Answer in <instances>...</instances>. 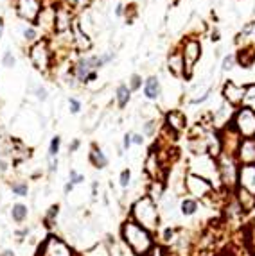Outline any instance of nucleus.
<instances>
[{
    "label": "nucleus",
    "instance_id": "6ab92c4d",
    "mask_svg": "<svg viewBox=\"0 0 255 256\" xmlns=\"http://www.w3.org/2000/svg\"><path fill=\"white\" fill-rule=\"evenodd\" d=\"M255 61V47L246 45V47H239V50L235 52V63L243 68H250Z\"/></svg>",
    "mask_w": 255,
    "mask_h": 256
},
{
    "label": "nucleus",
    "instance_id": "ddd939ff",
    "mask_svg": "<svg viewBox=\"0 0 255 256\" xmlns=\"http://www.w3.org/2000/svg\"><path fill=\"white\" fill-rule=\"evenodd\" d=\"M237 188L250 193L252 197H255V165H243V167H239Z\"/></svg>",
    "mask_w": 255,
    "mask_h": 256
},
{
    "label": "nucleus",
    "instance_id": "de8ad7c7",
    "mask_svg": "<svg viewBox=\"0 0 255 256\" xmlns=\"http://www.w3.org/2000/svg\"><path fill=\"white\" fill-rule=\"evenodd\" d=\"M72 190H74V185L70 183V181H68V183L65 185V193H70V192H72Z\"/></svg>",
    "mask_w": 255,
    "mask_h": 256
},
{
    "label": "nucleus",
    "instance_id": "49530a36",
    "mask_svg": "<svg viewBox=\"0 0 255 256\" xmlns=\"http://www.w3.org/2000/svg\"><path fill=\"white\" fill-rule=\"evenodd\" d=\"M126 7H124V4H117L115 5V15L117 16H122V15H126Z\"/></svg>",
    "mask_w": 255,
    "mask_h": 256
},
{
    "label": "nucleus",
    "instance_id": "09e8293b",
    "mask_svg": "<svg viewBox=\"0 0 255 256\" xmlns=\"http://www.w3.org/2000/svg\"><path fill=\"white\" fill-rule=\"evenodd\" d=\"M210 40H212V42H218V40H219V32L218 31H212V38H210Z\"/></svg>",
    "mask_w": 255,
    "mask_h": 256
},
{
    "label": "nucleus",
    "instance_id": "20e7f679",
    "mask_svg": "<svg viewBox=\"0 0 255 256\" xmlns=\"http://www.w3.org/2000/svg\"><path fill=\"white\" fill-rule=\"evenodd\" d=\"M29 59L38 72L49 73L52 67V48L47 38H42L29 47Z\"/></svg>",
    "mask_w": 255,
    "mask_h": 256
},
{
    "label": "nucleus",
    "instance_id": "b1692460",
    "mask_svg": "<svg viewBox=\"0 0 255 256\" xmlns=\"http://www.w3.org/2000/svg\"><path fill=\"white\" fill-rule=\"evenodd\" d=\"M198 201L193 197H185L182 199V203H180V213L183 215V217H193L196 211H198Z\"/></svg>",
    "mask_w": 255,
    "mask_h": 256
},
{
    "label": "nucleus",
    "instance_id": "bb28decb",
    "mask_svg": "<svg viewBox=\"0 0 255 256\" xmlns=\"http://www.w3.org/2000/svg\"><path fill=\"white\" fill-rule=\"evenodd\" d=\"M81 256H112V249L104 242H99L94 247H90L85 253H81Z\"/></svg>",
    "mask_w": 255,
    "mask_h": 256
},
{
    "label": "nucleus",
    "instance_id": "473e14b6",
    "mask_svg": "<svg viewBox=\"0 0 255 256\" xmlns=\"http://www.w3.org/2000/svg\"><path fill=\"white\" fill-rule=\"evenodd\" d=\"M128 88L131 90V92H137V90L142 88V75H139V73H133L130 77V81H128Z\"/></svg>",
    "mask_w": 255,
    "mask_h": 256
},
{
    "label": "nucleus",
    "instance_id": "9d476101",
    "mask_svg": "<svg viewBox=\"0 0 255 256\" xmlns=\"http://www.w3.org/2000/svg\"><path fill=\"white\" fill-rule=\"evenodd\" d=\"M38 256H76V255H74L72 247L68 246L61 236L49 235L47 238L43 240Z\"/></svg>",
    "mask_w": 255,
    "mask_h": 256
},
{
    "label": "nucleus",
    "instance_id": "3c124183",
    "mask_svg": "<svg viewBox=\"0 0 255 256\" xmlns=\"http://www.w3.org/2000/svg\"><path fill=\"white\" fill-rule=\"evenodd\" d=\"M254 40H255V32H254Z\"/></svg>",
    "mask_w": 255,
    "mask_h": 256
},
{
    "label": "nucleus",
    "instance_id": "7c9ffc66",
    "mask_svg": "<svg viewBox=\"0 0 255 256\" xmlns=\"http://www.w3.org/2000/svg\"><path fill=\"white\" fill-rule=\"evenodd\" d=\"M63 4H67L72 11H83L85 7H88L90 0H63Z\"/></svg>",
    "mask_w": 255,
    "mask_h": 256
},
{
    "label": "nucleus",
    "instance_id": "0eeeda50",
    "mask_svg": "<svg viewBox=\"0 0 255 256\" xmlns=\"http://www.w3.org/2000/svg\"><path fill=\"white\" fill-rule=\"evenodd\" d=\"M180 52L183 56V65H185V79H191L194 72V67L201 58V42L198 38L189 36L182 42V48Z\"/></svg>",
    "mask_w": 255,
    "mask_h": 256
},
{
    "label": "nucleus",
    "instance_id": "f03ea898",
    "mask_svg": "<svg viewBox=\"0 0 255 256\" xmlns=\"http://www.w3.org/2000/svg\"><path fill=\"white\" fill-rule=\"evenodd\" d=\"M130 219L135 220L137 224H141L142 228H146L147 231H156L160 226V211L158 206L151 197L142 195L141 199H137L130 211Z\"/></svg>",
    "mask_w": 255,
    "mask_h": 256
},
{
    "label": "nucleus",
    "instance_id": "a19ab883",
    "mask_svg": "<svg viewBox=\"0 0 255 256\" xmlns=\"http://www.w3.org/2000/svg\"><path fill=\"white\" fill-rule=\"evenodd\" d=\"M34 93H36V99L38 100H47V97H49V93H47V90L43 88V86H36V90H34Z\"/></svg>",
    "mask_w": 255,
    "mask_h": 256
},
{
    "label": "nucleus",
    "instance_id": "4468645a",
    "mask_svg": "<svg viewBox=\"0 0 255 256\" xmlns=\"http://www.w3.org/2000/svg\"><path fill=\"white\" fill-rule=\"evenodd\" d=\"M235 160L243 165H255V140H241L239 149L235 152Z\"/></svg>",
    "mask_w": 255,
    "mask_h": 256
},
{
    "label": "nucleus",
    "instance_id": "c85d7f7f",
    "mask_svg": "<svg viewBox=\"0 0 255 256\" xmlns=\"http://www.w3.org/2000/svg\"><path fill=\"white\" fill-rule=\"evenodd\" d=\"M11 192L18 195V197H27V193H29V185L26 181H16V183L11 185Z\"/></svg>",
    "mask_w": 255,
    "mask_h": 256
},
{
    "label": "nucleus",
    "instance_id": "c03bdc74",
    "mask_svg": "<svg viewBox=\"0 0 255 256\" xmlns=\"http://www.w3.org/2000/svg\"><path fill=\"white\" fill-rule=\"evenodd\" d=\"M57 170V158H49V172L54 174Z\"/></svg>",
    "mask_w": 255,
    "mask_h": 256
},
{
    "label": "nucleus",
    "instance_id": "37998d69",
    "mask_svg": "<svg viewBox=\"0 0 255 256\" xmlns=\"http://www.w3.org/2000/svg\"><path fill=\"white\" fill-rule=\"evenodd\" d=\"M131 143H133V141H131V133H126L124 140H122V149H124V151H130Z\"/></svg>",
    "mask_w": 255,
    "mask_h": 256
},
{
    "label": "nucleus",
    "instance_id": "f257e3e1",
    "mask_svg": "<svg viewBox=\"0 0 255 256\" xmlns=\"http://www.w3.org/2000/svg\"><path fill=\"white\" fill-rule=\"evenodd\" d=\"M120 236L135 256H149L155 247V238L151 231H147L146 228H142L131 219L124 220V224L120 226Z\"/></svg>",
    "mask_w": 255,
    "mask_h": 256
},
{
    "label": "nucleus",
    "instance_id": "4c0bfd02",
    "mask_svg": "<svg viewBox=\"0 0 255 256\" xmlns=\"http://www.w3.org/2000/svg\"><path fill=\"white\" fill-rule=\"evenodd\" d=\"M68 110H70V113L78 115L79 111H81V102H79L76 97H70V99H68Z\"/></svg>",
    "mask_w": 255,
    "mask_h": 256
},
{
    "label": "nucleus",
    "instance_id": "6e6552de",
    "mask_svg": "<svg viewBox=\"0 0 255 256\" xmlns=\"http://www.w3.org/2000/svg\"><path fill=\"white\" fill-rule=\"evenodd\" d=\"M185 192L189 193V195H193V199H207L210 193L214 192V186L212 183L208 181V179L201 178V176H196V174L189 172L187 176H185Z\"/></svg>",
    "mask_w": 255,
    "mask_h": 256
},
{
    "label": "nucleus",
    "instance_id": "7ed1b4c3",
    "mask_svg": "<svg viewBox=\"0 0 255 256\" xmlns=\"http://www.w3.org/2000/svg\"><path fill=\"white\" fill-rule=\"evenodd\" d=\"M113 58L115 52H104L101 56H83V58L78 59V63L74 65L72 75L81 84L94 83L95 79H97V70L101 67H104L106 63H110Z\"/></svg>",
    "mask_w": 255,
    "mask_h": 256
},
{
    "label": "nucleus",
    "instance_id": "39448f33",
    "mask_svg": "<svg viewBox=\"0 0 255 256\" xmlns=\"http://www.w3.org/2000/svg\"><path fill=\"white\" fill-rule=\"evenodd\" d=\"M218 162V178L225 188L232 192L237 188V178H239V163L234 156H221L216 160Z\"/></svg>",
    "mask_w": 255,
    "mask_h": 256
},
{
    "label": "nucleus",
    "instance_id": "58836bf2",
    "mask_svg": "<svg viewBox=\"0 0 255 256\" xmlns=\"http://www.w3.org/2000/svg\"><path fill=\"white\" fill-rule=\"evenodd\" d=\"M2 63H4V67H7V68H11V67H15V63H16V59H15V56H13V52H7L4 54V58H2Z\"/></svg>",
    "mask_w": 255,
    "mask_h": 256
},
{
    "label": "nucleus",
    "instance_id": "a211bd4d",
    "mask_svg": "<svg viewBox=\"0 0 255 256\" xmlns=\"http://www.w3.org/2000/svg\"><path fill=\"white\" fill-rule=\"evenodd\" d=\"M144 95L146 99L149 100H158L162 95V84H160V79L156 75H151L144 81Z\"/></svg>",
    "mask_w": 255,
    "mask_h": 256
},
{
    "label": "nucleus",
    "instance_id": "e433bc0d",
    "mask_svg": "<svg viewBox=\"0 0 255 256\" xmlns=\"http://www.w3.org/2000/svg\"><path fill=\"white\" fill-rule=\"evenodd\" d=\"M252 32H255V22H248V23H245V27H243V31L239 32V40H245V38H248L252 34Z\"/></svg>",
    "mask_w": 255,
    "mask_h": 256
},
{
    "label": "nucleus",
    "instance_id": "dca6fc26",
    "mask_svg": "<svg viewBox=\"0 0 255 256\" xmlns=\"http://www.w3.org/2000/svg\"><path fill=\"white\" fill-rule=\"evenodd\" d=\"M72 45L78 52H88L90 48H92V40L81 29V25H79L78 22H74L72 25Z\"/></svg>",
    "mask_w": 255,
    "mask_h": 256
},
{
    "label": "nucleus",
    "instance_id": "79ce46f5",
    "mask_svg": "<svg viewBox=\"0 0 255 256\" xmlns=\"http://www.w3.org/2000/svg\"><path fill=\"white\" fill-rule=\"evenodd\" d=\"M155 126H156V120H149V122H146V124H144V133H142V135L144 136H149V135H153V133H155Z\"/></svg>",
    "mask_w": 255,
    "mask_h": 256
},
{
    "label": "nucleus",
    "instance_id": "72a5a7b5",
    "mask_svg": "<svg viewBox=\"0 0 255 256\" xmlns=\"http://www.w3.org/2000/svg\"><path fill=\"white\" fill-rule=\"evenodd\" d=\"M235 65V54H228V56H225L223 61H221V70L223 72H228V70H232Z\"/></svg>",
    "mask_w": 255,
    "mask_h": 256
},
{
    "label": "nucleus",
    "instance_id": "412c9836",
    "mask_svg": "<svg viewBox=\"0 0 255 256\" xmlns=\"http://www.w3.org/2000/svg\"><path fill=\"white\" fill-rule=\"evenodd\" d=\"M88 158H90V163H92L95 168H99V170H101V168H104V167H108V156L104 154L101 147L92 145Z\"/></svg>",
    "mask_w": 255,
    "mask_h": 256
},
{
    "label": "nucleus",
    "instance_id": "393cba45",
    "mask_svg": "<svg viewBox=\"0 0 255 256\" xmlns=\"http://www.w3.org/2000/svg\"><path fill=\"white\" fill-rule=\"evenodd\" d=\"M241 108L255 111V83H250L245 86V97H243Z\"/></svg>",
    "mask_w": 255,
    "mask_h": 256
},
{
    "label": "nucleus",
    "instance_id": "1a4fd4ad",
    "mask_svg": "<svg viewBox=\"0 0 255 256\" xmlns=\"http://www.w3.org/2000/svg\"><path fill=\"white\" fill-rule=\"evenodd\" d=\"M16 15L27 23H36L43 11L42 0H13Z\"/></svg>",
    "mask_w": 255,
    "mask_h": 256
},
{
    "label": "nucleus",
    "instance_id": "a18cd8bd",
    "mask_svg": "<svg viewBox=\"0 0 255 256\" xmlns=\"http://www.w3.org/2000/svg\"><path fill=\"white\" fill-rule=\"evenodd\" d=\"M79 145H81V141H79L78 138H76V140H72V143L68 145V152H76L79 149Z\"/></svg>",
    "mask_w": 255,
    "mask_h": 256
},
{
    "label": "nucleus",
    "instance_id": "2f4dec72",
    "mask_svg": "<svg viewBox=\"0 0 255 256\" xmlns=\"http://www.w3.org/2000/svg\"><path fill=\"white\" fill-rule=\"evenodd\" d=\"M24 40L29 43H34L38 42V29L32 25H27L26 29H24Z\"/></svg>",
    "mask_w": 255,
    "mask_h": 256
},
{
    "label": "nucleus",
    "instance_id": "f704fd0d",
    "mask_svg": "<svg viewBox=\"0 0 255 256\" xmlns=\"http://www.w3.org/2000/svg\"><path fill=\"white\" fill-rule=\"evenodd\" d=\"M68 179H70V183L76 186V185H81L85 181V176L83 174H79L76 168H70V172H68Z\"/></svg>",
    "mask_w": 255,
    "mask_h": 256
},
{
    "label": "nucleus",
    "instance_id": "9b49d317",
    "mask_svg": "<svg viewBox=\"0 0 255 256\" xmlns=\"http://www.w3.org/2000/svg\"><path fill=\"white\" fill-rule=\"evenodd\" d=\"M74 25V11L67 4H57L54 7V32L56 34H67L72 31Z\"/></svg>",
    "mask_w": 255,
    "mask_h": 256
},
{
    "label": "nucleus",
    "instance_id": "c9c22d12",
    "mask_svg": "<svg viewBox=\"0 0 255 256\" xmlns=\"http://www.w3.org/2000/svg\"><path fill=\"white\" fill-rule=\"evenodd\" d=\"M130 181H131V170H130V168H124V170L120 172V176H119L120 186H122V188H128V186H130Z\"/></svg>",
    "mask_w": 255,
    "mask_h": 256
},
{
    "label": "nucleus",
    "instance_id": "f8f14e48",
    "mask_svg": "<svg viewBox=\"0 0 255 256\" xmlns=\"http://www.w3.org/2000/svg\"><path fill=\"white\" fill-rule=\"evenodd\" d=\"M221 95H223V99L227 100L230 106L241 108V104H243V97H245V86H241V84L234 83V81H227V83L223 84Z\"/></svg>",
    "mask_w": 255,
    "mask_h": 256
},
{
    "label": "nucleus",
    "instance_id": "c756f323",
    "mask_svg": "<svg viewBox=\"0 0 255 256\" xmlns=\"http://www.w3.org/2000/svg\"><path fill=\"white\" fill-rule=\"evenodd\" d=\"M59 147H61V136H52L51 143H49V158H56L57 152H59Z\"/></svg>",
    "mask_w": 255,
    "mask_h": 256
},
{
    "label": "nucleus",
    "instance_id": "8fccbe9b",
    "mask_svg": "<svg viewBox=\"0 0 255 256\" xmlns=\"http://www.w3.org/2000/svg\"><path fill=\"white\" fill-rule=\"evenodd\" d=\"M2 32H4V22L0 18V38H2Z\"/></svg>",
    "mask_w": 255,
    "mask_h": 256
},
{
    "label": "nucleus",
    "instance_id": "aec40b11",
    "mask_svg": "<svg viewBox=\"0 0 255 256\" xmlns=\"http://www.w3.org/2000/svg\"><path fill=\"white\" fill-rule=\"evenodd\" d=\"M243 246L250 255L255 256V220L243 228Z\"/></svg>",
    "mask_w": 255,
    "mask_h": 256
},
{
    "label": "nucleus",
    "instance_id": "423d86ee",
    "mask_svg": "<svg viewBox=\"0 0 255 256\" xmlns=\"http://www.w3.org/2000/svg\"><path fill=\"white\" fill-rule=\"evenodd\" d=\"M230 126L234 127L235 133L243 140H255V111L246 110V108L235 110Z\"/></svg>",
    "mask_w": 255,
    "mask_h": 256
},
{
    "label": "nucleus",
    "instance_id": "5701e85b",
    "mask_svg": "<svg viewBox=\"0 0 255 256\" xmlns=\"http://www.w3.org/2000/svg\"><path fill=\"white\" fill-rule=\"evenodd\" d=\"M166 185H164V181H149V185H147V197H151L153 201H160L164 195H166Z\"/></svg>",
    "mask_w": 255,
    "mask_h": 256
},
{
    "label": "nucleus",
    "instance_id": "2eb2a0df",
    "mask_svg": "<svg viewBox=\"0 0 255 256\" xmlns=\"http://www.w3.org/2000/svg\"><path fill=\"white\" fill-rule=\"evenodd\" d=\"M187 127V118L183 115V111L180 110H171L166 113V129L171 131L172 135L182 133Z\"/></svg>",
    "mask_w": 255,
    "mask_h": 256
},
{
    "label": "nucleus",
    "instance_id": "4be33fe9",
    "mask_svg": "<svg viewBox=\"0 0 255 256\" xmlns=\"http://www.w3.org/2000/svg\"><path fill=\"white\" fill-rule=\"evenodd\" d=\"M131 100V90L128 88V84H119L117 90H115V102L119 106L120 110L128 106V102Z\"/></svg>",
    "mask_w": 255,
    "mask_h": 256
},
{
    "label": "nucleus",
    "instance_id": "a878e982",
    "mask_svg": "<svg viewBox=\"0 0 255 256\" xmlns=\"http://www.w3.org/2000/svg\"><path fill=\"white\" fill-rule=\"evenodd\" d=\"M27 215H29V208H27L26 204H22V203L13 204V208H11V217H13V220H15L16 224H22V222L27 219Z\"/></svg>",
    "mask_w": 255,
    "mask_h": 256
},
{
    "label": "nucleus",
    "instance_id": "f3484780",
    "mask_svg": "<svg viewBox=\"0 0 255 256\" xmlns=\"http://www.w3.org/2000/svg\"><path fill=\"white\" fill-rule=\"evenodd\" d=\"M167 70L174 77H185V65H183V56L180 50H172L167 56Z\"/></svg>",
    "mask_w": 255,
    "mask_h": 256
},
{
    "label": "nucleus",
    "instance_id": "cd10ccee",
    "mask_svg": "<svg viewBox=\"0 0 255 256\" xmlns=\"http://www.w3.org/2000/svg\"><path fill=\"white\" fill-rule=\"evenodd\" d=\"M57 213H59V204H54V206H51V208H49L47 213L43 215V222H45V226H47V228H51V226L56 224Z\"/></svg>",
    "mask_w": 255,
    "mask_h": 256
},
{
    "label": "nucleus",
    "instance_id": "ea45409f",
    "mask_svg": "<svg viewBox=\"0 0 255 256\" xmlns=\"http://www.w3.org/2000/svg\"><path fill=\"white\" fill-rule=\"evenodd\" d=\"M131 141H133L135 145H144V141H146V136L142 135V133H131Z\"/></svg>",
    "mask_w": 255,
    "mask_h": 256
}]
</instances>
